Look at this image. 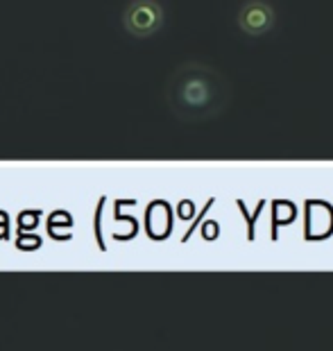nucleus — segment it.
Wrapping results in <instances>:
<instances>
[{"instance_id": "1", "label": "nucleus", "mask_w": 333, "mask_h": 351, "mask_svg": "<svg viewBox=\"0 0 333 351\" xmlns=\"http://www.w3.org/2000/svg\"><path fill=\"white\" fill-rule=\"evenodd\" d=\"M220 82L204 69H186L173 82V104L184 114L209 111L220 102Z\"/></svg>"}, {"instance_id": "2", "label": "nucleus", "mask_w": 333, "mask_h": 351, "mask_svg": "<svg viewBox=\"0 0 333 351\" xmlns=\"http://www.w3.org/2000/svg\"><path fill=\"white\" fill-rule=\"evenodd\" d=\"M123 25L130 34L145 39L164 25V7L157 0H132L123 14Z\"/></svg>"}, {"instance_id": "3", "label": "nucleus", "mask_w": 333, "mask_h": 351, "mask_svg": "<svg viewBox=\"0 0 333 351\" xmlns=\"http://www.w3.org/2000/svg\"><path fill=\"white\" fill-rule=\"evenodd\" d=\"M275 25V10L265 0H247L238 12V27L249 36H263Z\"/></svg>"}, {"instance_id": "4", "label": "nucleus", "mask_w": 333, "mask_h": 351, "mask_svg": "<svg viewBox=\"0 0 333 351\" xmlns=\"http://www.w3.org/2000/svg\"><path fill=\"white\" fill-rule=\"evenodd\" d=\"M102 206H105V197L100 199L98 213H95V238H98V247L105 250V243H102V231H100V215H102Z\"/></svg>"}]
</instances>
